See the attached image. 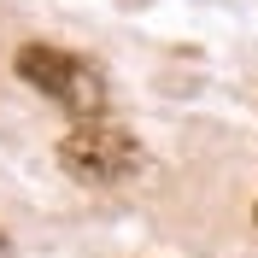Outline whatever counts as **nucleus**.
Returning a JSON list of instances; mask_svg holds the SVG:
<instances>
[{
  "label": "nucleus",
  "mask_w": 258,
  "mask_h": 258,
  "mask_svg": "<svg viewBox=\"0 0 258 258\" xmlns=\"http://www.w3.org/2000/svg\"><path fill=\"white\" fill-rule=\"evenodd\" d=\"M18 77L30 82V88H41L47 100H59L64 112H77V123H94V117L106 112V77H100L88 59L64 53V47L30 41V47L18 53Z\"/></svg>",
  "instance_id": "1"
},
{
  "label": "nucleus",
  "mask_w": 258,
  "mask_h": 258,
  "mask_svg": "<svg viewBox=\"0 0 258 258\" xmlns=\"http://www.w3.org/2000/svg\"><path fill=\"white\" fill-rule=\"evenodd\" d=\"M59 164L77 182H88V188H117V182H129L141 170V147H135L129 129L94 117V123H77L59 141Z\"/></svg>",
  "instance_id": "2"
}]
</instances>
